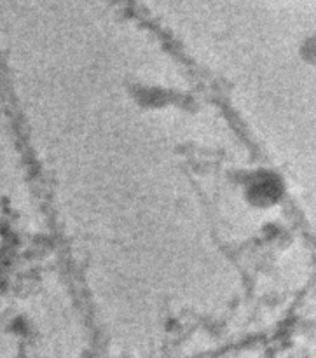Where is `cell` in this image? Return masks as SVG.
I'll use <instances>...</instances> for the list:
<instances>
[{
  "label": "cell",
  "mask_w": 316,
  "mask_h": 358,
  "mask_svg": "<svg viewBox=\"0 0 316 358\" xmlns=\"http://www.w3.org/2000/svg\"><path fill=\"white\" fill-rule=\"evenodd\" d=\"M280 196V184L271 177L255 178L252 185L248 187V198L255 205H271Z\"/></svg>",
  "instance_id": "1"
},
{
  "label": "cell",
  "mask_w": 316,
  "mask_h": 358,
  "mask_svg": "<svg viewBox=\"0 0 316 358\" xmlns=\"http://www.w3.org/2000/svg\"><path fill=\"white\" fill-rule=\"evenodd\" d=\"M308 55H310L311 58H315V59H316V41L311 42V45H310V51H308Z\"/></svg>",
  "instance_id": "2"
}]
</instances>
